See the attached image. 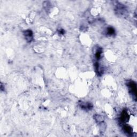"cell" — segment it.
<instances>
[{"instance_id":"cell-9","label":"cell","mask_w":137,"mask_h":137,"mask_svg":"<svg viewBox=\"0 0 137 137\" xmlns=\"http://www.w3.org/2000/svg\"><path fill=\"white\" fill-rule=\"evenodd\" d=\"M95 120L97 123H98L99 124H101L103 122V118L102 116H101V115H95L94 117Z\"/></svg>"},{"instance_id":"cell-6","label":"cell","mask_w":137,"mask_h":137,"mask_svg":"<svg viewBox=\"0 0 137 137\" xmlns=\"http://www.w3.org/2000/svg\"><path fill=\"white\" fill-rule=\"evenodd\" d=\"M102 49L101 47H98L95 50V57L96 60H99L101 57H102Z\"/></svg>"},{"instance_id":"cell-2","label":"cell","mask_w":137,"mask_h":137,"mask_svg":"<svg viewBox=\"0 0 137 137\" xmlns=\"http://www.w3.org/2000/svg\"><path fill=\"white\" fill-rule=\"evenodd\" d=\"M79 106L80 107L85 111H90V110H92L93 108V105L91 102H80L79 103Z\"/></svg>"},{"instance_id":"cell-8","label":"cell","mask_w":137,"mask_h":137,"mask_svg":"<svg viewBox=\"0 0 137 137\" xmlns=\"http://www.w3.org/2000/svg\"><path fill=\"white\" fill-rule=\"evenodd\" d=\"M106 34L108 36H113L115 34V30L112 27H108L106 30Z\"/></svg>"},{"instance_id":"cell-10","label":"cell","mask_w":137,"mask_h":137,"mask_svg":"<svg viewBox=\"0 0 137 137\" xmlns=\"http://www.w3.org/2000/svg\"><path fill=\"white\" fill-rule=\"evenodd\" d=\"M65 33V31H64V30H60L59 31V34H62V35H63Z\"/></svg>"},{"instance_id":"cell-7","label":"cell","mask_w":137,"mask_h":137,"mask_svg":"<svg viewBox=\"0 0 137 137\" xmlns=\"http://www.w3.org/2000/svg\"><path fill=\"white\" fill-rule=\"evenodd\" d=\"M94 67H95V70L96 73L98 74L99 76H101V75L103 73V71H102V68L100 67V65L98 62H96L95 63Z\"/></svg>"},{"instance_id":"cell-5","label":"cell","mask_w":137,"mask_h":137,"mask_svg":"<svg viewBox=\"0 0 137 137\" xmlns=\"http://www.w3.org/2000/svg\"><path fill=\"white\" fill-rule=\"evenodd\" d=\"M123 130L124 132L128 135H132L133 134V130L132 128L128 125H124L123 127Z\"/></svg>"},{"instance_id":"cell-1","label":"cell","mask_w":137,"mask_h":137,"mask_svg":"<svg viewBox=\"0 0 137 137\" xmlns=\"http://www.w3.org/2000/svg\"><path fill=\"white\" fill-rule=\"evenodd\" d=\"M126 84L129 88V91L132 98L135 101L136 100V83L133 80H128Z\"/></svg>"},{"instance_id":"cell-4","label":"cell","mask_w":137,"mask_h":137,"mask_svg":"<svg viewBox=\"0 0 137 137\" xmlns=\"http://www.w3.org/2000/svg\"><path fill=\"white\" fill-rule=\"evenodd\" d=\"M129 115L127 112L126 110H123V112L121 114L120 117V121L121 123H125L129 120Z\"/></svg>"},{"instance_id":"cell-3","label":"cell","mask_w":137,"mask_h":137,"mask_svg":"<svg viewBox=\"0 0 137 137\" xmlns=\"http://www.w3.org/2000/svg\"><path fill=\"white\" fill-rule=\"evenodd\" d=\"M23 34L26 41L31 42L33 39V33L31 30H26L23 32Z\"/></svg>"}]
</instances>
